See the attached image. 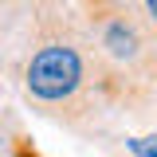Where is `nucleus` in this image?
<instances>
[{"label": "nucleus", "instance_id": "nucleus-2", "mask_svg": "<svg viewBox=\"0 0 157 157\" xmlns=\"http://www.w3.org/2000/svg\"><path fill=\"white\" fill-rule=\"evenodd\" d=\"M110 114L157 118V36L134 0H71Z\"/></svg>", "mask_w": 157, "mask_h": 157}, {"label": "nucleus", "instance_id": "nucleus-3", "mask_svg": "<svg viewBox=\"0 0 157 157\" xmlns=\"http://www.w3.org/2000/svg\"><path fill=\"white\" fill-rule=\"evenodd\" d=\"M126 149L134 157H157V134H145V137H126Z\"/></svg>", "mask_w": 157, "mask_h": 157}, {"label": "nucleus", "instance_id": "nucleus-5", "mask_svg": "<svg viewBox=\"0 0 157 157\" xmlns=\"http://www.w3.org/2000/svg\"><path fill=\"white\" fill-rule=\"evenodd\" d=\"M12 153L16 157H39V149L28 141V137H16V145H12Z\"/></svg>", "mask_w": 157, "mask_h": 157}, {"label": "nucleus", "instance_id": "nucleus-1", "mask_svg": "<svg viewBox=\"0 0 157 157\" xmlns=\"http://www.w3.org/2000/svg\"><path fill=\"white\" fill-rule=\"evenodd\" d=\"M28 43L16 67L24 102L32 114L75 137H102L110 110L102 102L98 67L71 0H39L28 4Z\"/></svg>", "mask_w": 157, "mask_h": 157}, {"label": "nucleus", "instance_id": "nucleus-4", "mask_svg": "<svg viewBox=\"0 0 157 157\" xmlns=\"http://www.w3.org/2000/svg\"><path fill=\"white\" fill-rule=\"evenodd\" d=\"M137 4V12L145 16V24L153 28V36H157V0H134Z\"/></svg>", "mask_w": 157, "mask_h": 157}]
</instances>
